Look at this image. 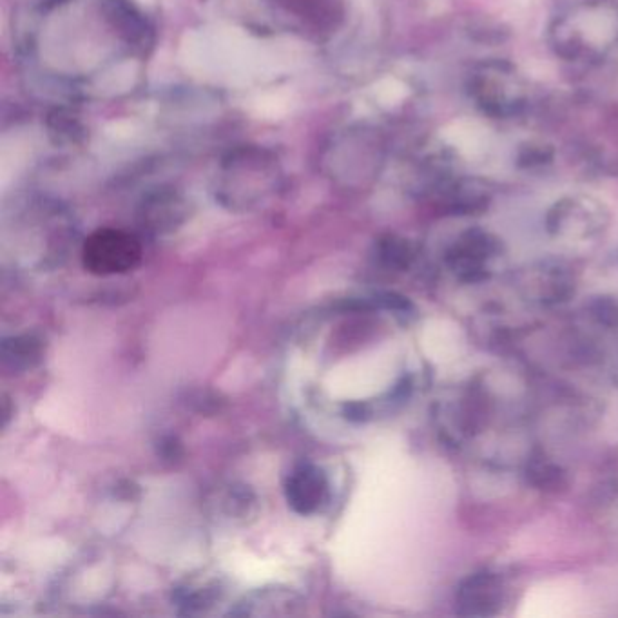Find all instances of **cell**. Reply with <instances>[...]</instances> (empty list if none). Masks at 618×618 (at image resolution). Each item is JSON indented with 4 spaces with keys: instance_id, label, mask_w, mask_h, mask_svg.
<instances>
[{
    "instance_id": "obj_7",
    "label": "cell",
    "mask_w": 618,
    "mask_h": 618,
    "mask_svg": "<svg viewBox=\"0 0 618 618\" xmlns=\"http://www.w3.org/2000/svg\"><path fill=\"white\" fill-rule=\"evenodd\" d=\"M185 203L173 193L155 194L144 205V223L155 232L173 231L184 222Z\"/></svg>"
},
{
    "instance_id": "obj_1",
    "label": "cell",
    "mask_w": 618,
    "mask_h": 618,
    "mask_svg": "<svg viewBox=\"0 0 618 618\" xmlns=\"http://www.w3.org/2000/svg\"><path fill=\"white\" fill-rule=\"evenodd\" d=\"M142 260V245L131 232L100 229L82 247L84 267L95 276H115L133 271Z\"/></svg>"
},
{
    "instance_id": "obj_9",
    "label": "cell",
    "mask_w": 618,
    "mask_h": 618,
    "mask_svg": "<svg viewBox=\"0 0 618 618\" xmlns=\"http://www.w3.org/2000/svg\"><path fill=\"white\" fill-rule=\"evenodd\" d=\"M107 15L129 44H147V24L129 0H107Z\"/></svg>"
},
{
    "instance_id": "obj_10",
    "label": "cell",
    "mask_w": 618,
    "mask_h": 618,
    "mask_svg": "<svg viewBox=\"0 0 618 618\" xmlns=\"http://www.w3.org/2000/svg\"><path fill=\"white\" fill-rule=\"evenodd\" d=\"M40 354H42V347L39 341L31 336L6 339L2 345L4 365L15 368V370L33 367L35 363H39Z\"/></svg>"
},
{
    "instance_id": "obj_11",
    "label": "cell",
    "mask_w": 618,
    "mask_h": 618,
    "mask_svg": "<svg viewBox=\"0 0 618 618\" xmlns=\"http://www.w3.org/2000/svg\"><path fill=\"white\" fill-rule=\"evenodd\" d=\"M528 477L537 488L557 492L566 486V477L561 468L548 463H533L528 470Z\"/></svg>"
},
{
    "instance_id": "obj_13",
    "label": "cell",
    "mask_w": 618,
    "mask_h": 618,
    "mask_svg": "<svg viewBox=\"0 0 618 618\" xmlns=\"http://www.w3.org/2000/svg\"><path fill=\"white\" fill-rule=\"evenodd\" d=\"M595 314H597V318L602 321V323H615V319H617V307L611 303V301L600 300L597 301V305H595Z\"/></svg>"
},
{
    "instance_id": "obj_3",
    "label": "cell",
    "mask_w": 618,
    "mask_h": 618,
    "mask_svg": "<svg viewBox=\"0 0 618 618\" xmlns=\"http://www.w3.org/2000/svg\"><path fill=\"white\" fill-rule=\"evenodd\" d=\"M301 29L323 35L332 33L343 20V0H267Z\"/></svg>"
},
{
    "instance_id": "obj_2",
    "label": "cell",
    "mask_w": 618,
    "mask_h": 618,
    "mask_svg": "<svg viewBox=\"0 0 618 618\" xmlns=\"http://www.w3.org/2000/svg\"><path fill=\"white\" fill-rule=\"evenodd\" d=\"M329 479L312 463H301L290 472L285 483V497L289 506L300 515H312L329 501Z\"/></svg>"
},
{
    "instance_id": "obj_4",
    "label": "cell",
    "mask_w": 618,
    "mask_h": 618,
    "mask_svg": "<svg viewBox=\"0 0 618 618\" xmlns=\"http://www.w3.org/2000/svg\"><path fill=\"white\" fill-rule=\"evenodd\" d=\"M300 604V597L292 591L258 590L238 604L234 615H251V617L296 615Z\"/></svg>"
},
{
    "instance_id": "obj_5",
    "label": "cell",
    "mask_w": 618,
    "mask_h": 618,
    "mask_svg": "<svg viewBox=\"0 0 618 618\" xmlns=\"http://www.w3.org/2000/svg\"><path fill=\"white\" fill-rule=\"evenodd\" d=\"M463 615H492L499 604L497 580L493 575H475L466 580L459 591Z\"/></svg>"
},
{
    "instance_id": "obj_6",
    "label": "cell",
    "mask_w": 618,
    "mask_h": 618,
    "mask_svg": "<svg viewBox=\"0 0 618 618\" xmlns=\"http://www.w3.org/2000/svg\"><path fill=\"white\" fill-rule=\"evenodd\" d=\"M216 515L231 522H245L256 513V497L247 486L229 484L211 501Z\"/></svg>"
},
{
    "instance_id": "obj_8",
    "label": "cell",
    "mask_w": 618,
    "mask_h": 618,
    "mask_svg": "<svg viewBox=\"0 0 618 618\" xmlns=\"http://www.w3.org/2000/svg\"><path fill=\"white\" fill-rule=\"evenodd\" d=\"M222 597V586L216 579L187 580L174 591V602L185 608V613H207Z\"/></svg>"
},
{
    "instance_id": "obj_12",
    "label": "cell",
    "mask_w": 618,
    "mask_h": 618,
    "mask_svg": "<svg viewBox=\"0 0 618 618\" xmlns=\"http://www.w3.org/2000/svg\"><path fill=\"white\" fill-rule=\"evenodd\" d=\"M379 256L392 269H406L412 261L410 245L399 238H387L379 245Z\"/></svg>"
}]
</instances>
